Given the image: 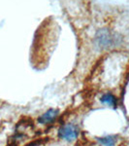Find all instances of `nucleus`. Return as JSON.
<instances>
[{
    "label": "nucleus",
    "instance_id": "1",
    "mask_svg": "<svg viewBox=\"0 0 129 146\" xmlns=\"http://www.w3.org/2000/svg\"><path fill=\"white\" fill-rule=\"evenodd\" d=\"M96 43L100 49L107 50V49L114 48L120 43V39L118 35L113 32L112 30L108 28H102L98 30L96 34Z\"/></svg>",
    "mask_w": 129,
    "mask_h": 146
},
{
    "label": "nucleus",
    "instance_id": "2",
    "mask_svg": "<svg viewBox=\"0 0 129 146\" xmlns=\"http://www.w3.org/2000/svg\"><path fill=\"white\" fill-rule=\"evenodd\" d=\"M79 128L77 125L72 124V123H68L61 126L58 129V137H60L61 139L65 141H74L75 139H77L79 135Z\"/></svg>",
    "mask_w": 129,
    "mask_h": 146
},
{
    "label": "nucleus",
    "instance_id": "3",
    "mask_svg": "<svg viewBox=\"0 0 129 146\" xmlns=\"http://www.w3.org/2000/svg\"><path fill=\"white\" fill-rule=\"evenodd\" d=\"M58 114H59V111H58L57 109L51 108V109H49L48 111L43 113L41 116H39L38 123L42 124V125H50L55 121L58 116Z\"/></svg>",
    "mask_w": 129,
    "mask_h": 146
},
{
    "label": "nucleus",
    "instance_id": "4",
    "mask_svg": "<svg viewBox=\"0 0 129 146\" xmlns=\"http://www.w3.org/2000/svg\"><path fill=\"white\" fill-rule=\"evenodd\" d=\"M100 101H101L102 104L104 105H107V106H110V107H113V108H116V98L113 94L111 93H106L104 94L101 98H100Z\"/></svg>",
    "mask_w": 129,
    "mask_h": 146
},
{
    "label": "nucleus",
    "instance_id": "5",
    "mask_svg": "<svg viewBox=\"0 0 129 146\" xmlns=\"http://www.w3.org/2000/svg\"><path fill=\"white\" fill-rule=\"evenodd\" d=\"M98 142L103 146H115L118 142V135H106L98 138Z\"/></svg>",
    "mask_w": 129,
    "mask_h": 146
}]
</instances>
